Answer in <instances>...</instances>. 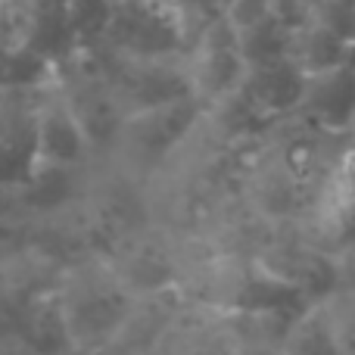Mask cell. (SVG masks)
Segmentation results:
<instances>
[{
  "label": "cell",
  "instance_id": "obj_1",
  "mask_svg": "<svg viewBox=\"0 0 355 355\" xmlns=\"http://www.w3.org/2000/svg\"><path fill=\"white\" fill-rule=\"evenodd\" d=\"M302 103L324 125H349L355 119V75L343 66H327L306 75Z\"/></svg>",
  "mask_w": 355,
  "mask_h": 355
},
{
  "label": "cell",
  "instance_id": "obj_2",
  "mask_svg": "<svg viewBox=\"0 0 355 355\" xmlns=\"http://www.w3.org/2000/svg\"><path fill=\"white\" fill-rule=\"evenodd\" d=\"M85 150L81 125L66 106H44L35 116V153L47 162H75Z\"/></svg>",
  "mask_w": 355,
  "mask_h": 355
},
{
  "label": "cell",
  "instance_id": "obj_3",
  "mask_svg": "<svg viewBox=\"0 0 355 355\" xmlns=\"http://www.w3.org/2000/svg\"><path fill=\"white\" fill-rule=\"evenodd\" d=\"M284 355H343L324 309H312L290 327Z\"/></svg>",
  "mask_w": 355,
  "mask_h": 355
},
{
  "label": "cell",
  "instance_id": "obj_4",
  "mask_svg": "<svg viewBox=\"0 0 355 355\" xmlns=\"http://www.w3.org/2000/svg\"><path fill=\"white\" fill-rule=\"evenodd\" d=\"M334 327V337L343 355H355V293L334 296L327 306H321Z\"/></svg>",
  "mask_w": 355,
  "mask_h": 355
}]
</instances>
